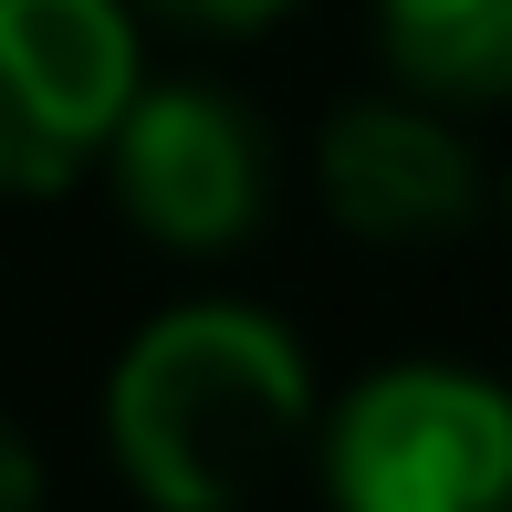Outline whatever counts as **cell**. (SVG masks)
Here are the masks:
<instances>
[{"label":"cell","mask_w":512,"mask_h":512,"mask_svg":"<svg viewBox=\"0 0 512 512\" xmlns=\"http://www.w3.org/2000/svg\"><path fill=\"white\" fill-rule=\"evenodd\" d=\"M314 356L251 293H178L105 366V450L147 512H251L314 450Z\"/></svg>","instance_id":"obj_1"},{"label":"cell","mask_w":512,"mask_h":512,"mask_svg":"<svg viewBox=\"0 0 512 512\" xmlns=\"http://www.w3.org/2000/svg\"><path fill=\"white\" fill-rule=\"evenodd\" d=\"M335 512H512V377L460 356H387L314 418Z\"/></svg>","instance_id":"obj_2"},{"label":"cell","mask_w":512,"mask_h":512,"mask_svg":"<svg viewBox=\"0 0 512 512\" xmlns=\"http://www.w3.org/2000/svg\"><path fill=\"white\" fill-rule=\"evenodd\" d=\"M136 84H147L136 0H0V199L84 189Z\"/></svg>","instance_id":"obj_3"},{"label":"cell","mask_w":512,"mask_h":512,"mask_svg":"<svg viewBox=\"0 0 512 512\" xmlns=\"http://www.w3.org/2000/svg\"><path fill=\"white\" fill-rule=\"evenodd\" d=\"M95 178L115 189L136 241L209 262V251H241L272 220V126L230 84H199V74L157 84L147 74Z\"/></svg>","instance_id":"obj_4"},{"label":"cell","mask_w":512,"mask_h":512,"mask_svg":"<svg viewBox=\"0 0 512 512\" xmlns=\"http://www.w3.org/2000/svg\"><path fill=\"white\" fill-rule=\"evenodd\" d=\"M314 199L345 241H387V251H418V241H460L481 230L492 209V178H481L471 136L450 126V105L429 95H356L324 115L314 136Z\"/></svg>","instance_id":"obj_5"},{"label":"cell","mask_w":512,"mask_h":512,"mask_svg":"<svg viewBox=\"0 0 512 512\" xmlns=\"http://www.w3.org/2000/svg\"><path fill=\"white\" fill-rule=\"evenodd\" d=\"M377 42L429 105H512V0H377Z\"/></svg>","instance_id":"obj_6"},{"label":"cell","mask_w":512,"mask_h":512,"mask_svg":"<svg viewBox=\"0 0 512 512\" xmlns=\"http://www.w3.org/2000/svg\"><path fill=\"white\" fill-rule=\"evenodd\" d=\"M136 11H168V21H199V32H272L293 21L304 0H136Z\"/></svg>","instance_id":"obj_7"},{"label":"cell","mask_w":512,"mask_h":512,"mask_svg":"<svg viewBox=\"0 0 512 512\" xmlns=\"http://www.w3.org/2000/svg\"><path fill=\"white\" fill-rule=\"evenodd\" d=\"M53 492H42V460H32V439L0 418V512H42Z\"/></svg>","instance_id":"obj_8"},{"label":"cell","mask_w":512,"mask_h":512,"mask_svg":"<svg viewBox=\"0 0 512 512\" xmlns=\"http://www.w3.org/2000/svg\"><path fill=\"white\" fill-rule=\"evenodd\" d=\"M492 220H502V230H512V168H502V178H492Z\"/></svg>","instance_id":"obj_9"}]
</instances>
